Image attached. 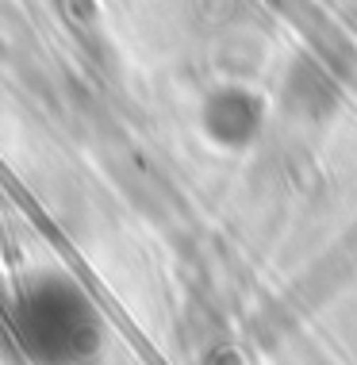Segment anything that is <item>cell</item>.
<instances>
[{
	"mask_svg": "<svg viewBox=\"0 0 357 365\" xmlns=\"http://www.w3.org/2000/svg\"><path fill=\"white\" fill-rule=\"evenodd\" d=\"M12 334L35 365H81L96 350V319L81 284L62 273L27 281L12 304Z\"/></svg>",
	"mask_w": 357,
	"mask_h": 365,
	"instance_id": "cell-1",
	"label": "cell"
}]
</instances>
